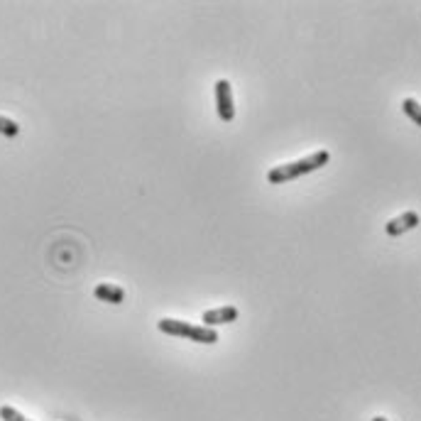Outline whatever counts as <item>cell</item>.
I'll return each mask as SVG.
<instances>
[{
  "label": "cell",
  "mask_w": 421,
  "mask_h": 421,
  "mask_svg": "<svg viewBox=\"0 0 421 421\" xmlns=\"http://www.w3.org/2000/svg\"><path fill=\"white\" fill-rule=\"evenodd\" d=\"M370 421H387V419H384V416H373Z\"/></svg>",
  "instance_id": "cell-10"
},
{
  "label": "cell",
  "mask_w": 421,
  "mask_h": 421,
  "mask_svg": "<svg viewBox=\"0 0 421 421\" xmlns=\"http://www.w3.org/2000/svg\"><path fill=\"white\" fill-rule=\"evenodd\" d=\"M0 135L17 137V135H20V125H17L15 120L6 118V115H0Z\"/></svg>",
  "instance_id": "cell-8"
},
{
  "label": "cell",
  "mask_w": 421,
  "mask_h": 421,
  "mask_svg": "<svg viewBox=\"0 0 421 421\" xmlns=\"http://www.w3.org/2000/svg\"><path fill=\"white\" fill-rule=\"evenodd\" d=\"M416 226H419V213H414V210H407V213H402V216L392 218V221L384 226V231H387V235L397 238V235H402V233L414 231Z\"/></svg>",
  "instance_id": "cell-5"
},
{
  "label": "cell",
  "mask_w": 421,
  "mask_h": 421,
  "mask_svg": "<svg viewBox=\"0 0 421 421\" xmlns=\"http://www.w3.org/2000/svg\"><path fill=\"white\" fill-rule=\"evenodd\" d=\"M216 110L218 118L223 123H231L235 118V106H233V88L228 79H218L216 81Z\"/></svg>",
  "instance_id": "cell-3"
},
{
  "label": "cell",
  "mask_w": 421,
  "mask_h": 421,
  "mask_svg": "<svg viewBox=\"0 0 421 421\" xmlns=\"http://www.w3.org/2000/svg\"><path fill=\"white\" fill-rule=\"evenodd\" d=\"M93 297L98 299V302H106V304H123L125 302V289L118 284H108V282H101V284H96V289H93Z\"/></svg>",
  "instance_id": "cell-6"
},
{
  "label": "cell",
  "mask_w": 421,
  "mask_h": 421,
  "mask_svg": "<svg viewBox=\"0 0 421 421\" xmlns=\"http://www.w3.org/2000/svg\"><path fill=\"white\" fill-rule=\"evenodd\" d=\"M402 110L409 115L411 123L421 125V108H419V101H416V98H404V101H402Z\"/></svg>",
  "instance_id": "cell-7"
},
{
  "label": "cell",
  "mask_w": 421,
  "mask_h": 421,
  "mask_svg": "<svg viewBox=\"0 0 421 421\" xmlns=\"http://www.w3.org/2000/svg\"><path fill=\"white\" fill-rule=\"evenodd\" d=\"M238 306H221V309H210V311H204L201 321H204L206 329H213V326L221 324H233L238 321Z\"/></svg>",
  "instance_id": "cell-4"
},
{
  "label": "cell",
  "mask_w": 421,
  "mask_h": 421,
  "mask_svg": "<svg viewBox=\"0 0 421 421\" xmlns=\"http://www.w3.org/2000/svg\"><path fill=\"white\" fill-rule=\"evenodd\" d=\"M0 419L3 421H30V419H25L17 409H12V407H0Z\"/></svg>",
  "instance_id": "cell-9"
},
{
  "label": "cell",
  "mask_w": 421,
  "mask_h": 421,
  "mask_svg": "<svg viewBox=\"0 0 421 421\" xmlns=\"http://www.w3.org/2000/svg\"><path fill=\"white\" fill-rule=\"evenodd\" d=\"M331 159V152L329 150H319L313 152L309 157H302V159H294V162H284V164H277L267 172V182L270 184H286V182H294V179L304 177L309 172H316V169L326 167Z\"/></svg>",
  "instance_id": "cell-1"
},
{
  "label": "cell",
  "mask_w": 421,
  "mask_h": 421,
  "mask_svg": "<svg viewBox=\"0 0 421 421\" xmlns=\"http://www.w3.org/2000/svg\"><path fill=\"white\" fill-rule=\"evenodd\" d=\"M157 329L167 335H177V338H186L194 340V343H204V346H213L218 340L216 329H206V326H196V324H186V321L179 319H162L157 321Z\"/></svg>",
  "instance_id": "cell-2"
}]
</instances>
